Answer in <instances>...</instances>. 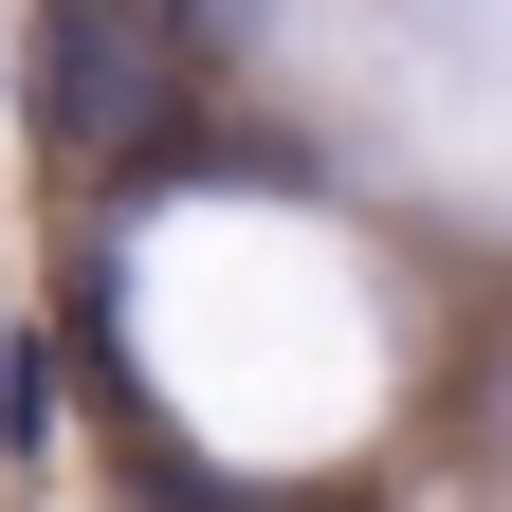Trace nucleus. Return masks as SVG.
<instances>
[{"mask_svg":"<svg viewBox=\"0 0 512 512\" xmlns=\"http://www.w3.org/2000/svg\"><path fill=\"white\" fill-rule=\"evenodd\" d=\"M275 512H366V494H275Z\"/></svg>","mask_w":512,"mask_h":512,"instance_id":"nucleus-1","label":"nucleus"}]
</instances>
